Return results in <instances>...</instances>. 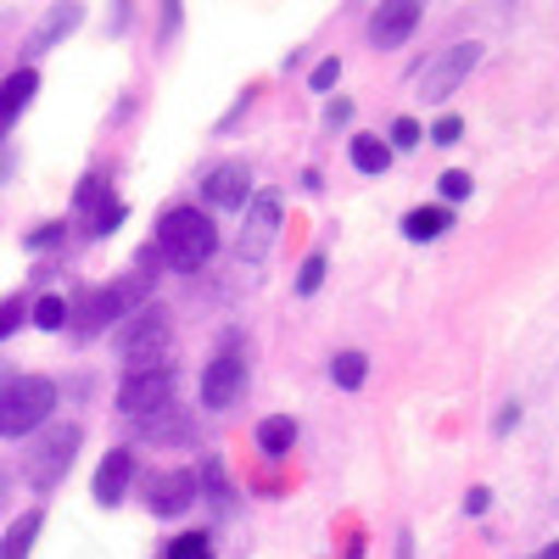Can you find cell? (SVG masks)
<instances>
[{"label": "cell", "instance_id": "1", "mask_svg": "<svg viewBox=\"0 0 559 559\" xmlns=\"http://www.w3.org/2000/svg\"><path fill=\"white\" fill-rule=\"evenodd\" d=\"M213 252H218V229H213V218H207L202 207H174V213H163V224H157V258H163L168 269L191 274V269H202Z\"/></svg>", "mask_w": 559, "mask_h": 559}, {"label": "cell", "instance_id": "2", "mask_svg": "<svg viewBox=\"0 0 559 559\" xmlns=\"http://www.w3.org/2000/svg\"><path fill=\"white\" fill-rule=\"evenodd\" d=\"M57 408V381H45V376H17L0 386V437H28L39 431L45 419H51Z\"/></svg>", "mask_w": 559, "mask_h": 559}, {"label": "cell", "instance_id": "3", "mask_svg": "<svg viewBox=\"0 0 559 559\" xmlns=\"http://www.w3.org/2000/svg\"><path fill=\"white\" fill-rule=\"evenodd\" d=\"M146 308V274H129V280H118V286H102V292H90L84 302H79V313H73V331L79 336H96V331H107L112 319H123V308Z\"/></svg>", "mask_w": 559, "mask_h": 559}, {"label": "cell", "instance_id": "4", "mask_svg": "<svg viewBox=\"0 0 559 559\" xmlns=\"http://www.w3.org/2000/svg\"><path fill=\"white\" fill-rule=\"evenodd\" d=\"M241 392H247V347H241V336H224V347L202 369V403L224 414Z\"/></svg>", "mask_w": 559, "mask_h": 559}, {"label": "cell", "instance_id": "5", "mask_svg": "<svg viewBox=\"0 0 559 559\" xmlns=\"http://www.w3.org/2000/svg\"><path fill=\"white\" fill-rule=\"evenodd\" d=\"M118 353L134 364V369H157V358L168 353V313L157 302L140 308L123 331H118Z\"/></svg>", "mask_w": 559, "mask_h": 559}, {"label": "cell", "instance_id": "6", "mask_svg": "<svg viewBox=\"0 0 559 559\" xmlns=\"http://www.w3.org/2000/svg\"><path fill=\"white\" fill-rule=\"evenodd\" d=\"M73 453H79V426H51V431H45V437L23 453V471H28V481L45 492V487H57V481L68 476Z\"/></svg>", "mask_w": 559, "mask_h": 559}, {"label": "cell", "instance_id": "7", "mask_svg": "<svg viewBox=\"0 0 559 559\" xmlns=\"http://www.w3.org/2000/svg\"><path fill=\"white\" fill-rule=\"evenodd\" d=\"M168 403H174V369L168 364L134 369V376L118 386V408L129 419H157V414H168Z\"/></svg>", "mask_w": 559, "mask_h": 559}, {"label": "cell", "instance_id": "8", "mask_svg": "<svg viewBox=\"0 0 559 559\" xmlns=\"http://www.w3.org/2000/svg\"><path fill=\"white\" fill-rule=\"evenodd\" d=\"M274 229H280V197L274 191H258L252 207H247V224H241V263H263L269 247H274Z\"/></svg>", "mask_w": 559, "mask_h": 559}, {"label": "cell", "instance_id": "9", "mask_svg": "<svg viewBox=\"0 0 559 559\" xmlns=\"http://www.w3.org/2000/svg\"><path fill=\"white\" fill-rule=\"evenodd\" d=\"M476 62H481V45H448V51L426 68V79H419V96H426V102H448L459 90V79L471 73Z\"/></svg>", "mask_w": 559, "mask_h": 559}, {"label": "cell", "instance_id": "10", "mask_svg": "<svg viewBox=\"0 0 559 559\" xmlns=\"http://www.w3.org/2000/svg\"><path fill=\"white\" fill-rule=\"evenodd\" d=\"M419 23V0H386V7L369 17V45L376 51H392V45H403Z\"/></svg>", "mask_w": 559, "mask_h": 559}, {"label": "cell", "instance_id": "11", "mask_svg": "<svg viewBox=\"0 0 559 559\" xmlns=\"http://www.w3.org/2000/svg\"><path fill=\"white\" fill-rule=\"evenodd\" d=\"M197 476L191 471H168V476H152V515H163V521H174V515H185V509L197 503Z\"/></svg>", "mask_w": 559, "mask_h": 559}, {"label": "cell", "instance_id": "12", "mask_svg": "<svg viewBox=\"0 0 559 559\" xmlns=\"http://www.w3.org/2000/svg\"><path fill=\"white\" fill-rule=\"evenodd\" d=\"M247 185H252L247 163H218L202 179V197H207V207H247Z\"/></svg>", "mask_w": 559, "mask_h": 559}, {"label": "cell", "instance_id": "13", "mask_svg": "<svg viewBox=\"0 0 559 559\" xmlns=\"http://www.w3.org/2000/svg\"><path fill=\"white\" fill-rule=\"evenodd\" d=\"M129 476H134V459H129L123 448H112V453L102 459V471H96V498H102L107 509H112V503H123Z\"/></svg>", "mask_w": 559, "mask_h": 559}, {"label": "cell", "instance_id": "14", "mask_svg": "<svg viewBox=\"0 0 559 559\" xmlns=\"http://www.w3.org/2000/svg\"><path fill=\"white\" fill-rule=\"evenodd\" d=\"M34 90H39V73H34V68H17L7 84H0V134H7V123L34 102Z\"/></svg>", "mask_w": 559, "mask_h": 559}, {"label": "cell", "instance_id": "15", "mask_svg": "<svg viewBox=\"0 0 559 559\" xmlns=\"http://www.w3.org/2000/svg\"><path fill=\"white\" fill-rule=\"evenodd\" d=\"M39 526H45V515H39V509L17 515V521L7 526V537H0V559H28V554H34V537H39Z\"/></svg>", "mask_w": 559, "mask_h": 559}, {"label": "cell", "instance_id": "16", "mask_svg": "<svg viewBox=\"0 0 559 559\" xmlns=\"http://www.w3.org/2000/svg\"><path fill=\"white\" fill-rule=\"evenodd\" d=\"M292 442H297V419H292V414H274V419H263V426H258V448H263L269 459H286Z\"/></svg>", "mask_w": 559, "mask_h": 559}, {"label": "cell", "instance_id": "17", "mask_svg": "<svg viewBox=\"0 0 559 559\" xmlns=\"http://www.w3.org/2000/svg\"><path fill=\"white\" fill-rule=\"evenodd\" d=\"M448 224H453L448 207H414V213L403 218V236H408V241H437Z\"/></svg>", "mask_w": 559, "mask_h": 559}, {"label": "cell", "instance_id": "18", "mask_svg": "<svg viewBox=\"0 0 559 559\" xmlns=\"http://www.w3.org/2000/svg\"><path fill=\"white\" fill-rule=\"evenodd\" d=\"M79 17H84V7H57L51 17H45V28L28 39V57H39V51H51L57 45V34H68V28H79Z\"/></svg>", "mask_w": 559, "mask_h": 559}, {"label": "cell", "instance_id": "19", "mask_svg": "<svg viewBox=\"0 0 559 559\" xmlns=\"http://www.w3.org/2000/svg\"><path fill=\"white\" fill-rule=\"evenodd\" d=\"M347 157H353V168H358V174H386V163H392V146H386V140H376V134H358Z\"/></svg>", "mask_w": 559, "mask_h": 559}, {"label": "cell", "instance_id": "20", "mask_svg": "<svg viewBox=\"0 0 559 559\" xmlns=\"http://www.w3.org/2000/svg\"><path fill=\"white\" fill-rule=\"evenodd\" d=\"M364 376H369V358H364V353H336V358H331V381H336L342 392H358Z\"/></svg>", "mask_w": 559, "mask_h": 559}, {"label": "cell", "instance_id": "21", "mask_svg": "<svg viewBox=\"0 0 559 559\" xmlns=\"http://www.w3.org/2000/svg\"><path fill=\"white\" fill-rule=\"evenodd\" d=\"M168 559H213V537L207 532H185L168 543Z\"/></svg>", "mask_w": 559, "mask_h": 559}, {"label": "cell", "instance_id": "22", "mask_svg": "<svg viewBox=\"0 0 559 559\" xmlns=\"http://www.w3.org/2000/svg\"><path fill=\"white\" fill-rule=\"evenodd\" d=\"M28 319L39 324V331H62V324H68V302H62V297H39Z\"/></svg>", "mask_w": 559, "mask_h": 559}, {"label": "cell", "instance_id": "23", "mask_svg": "<svg viewBox=\"0 0 559 559\" xmlns=\"http://www.w3.org/2000/svg\"><path fill=\"white\" fill-rule=\"evenodd\" d=\"M118 224H123V202L118 197H102V207L90 213V236H112Z\"/></svg>", "mask_w": 559, "mask_h": 559}, {"label": "cell", "instance_id": "24", "mask_svg": "<svg viewBox=\"0 0 559 559\" xmlns=\"http://www.w3.org/2000/svg\"><path fill=\"white\" fill-rule=\"evenodd\" d=\"M207 498H213V509L218 515H229V509H236V498H229V481H224V471H218V459H207Z\"/></svg>", "mask_w": 559, "mask_h": 559}, {"label": "cell", "instance_id": "25", "mask_svg": "<svg viewBox=\"0 0 559 559\" xmlns=\"http://www.w3.org/2000/svg\"><path fill=\"white\" fill-rule=\"evenodd\" d=\"M319 280H324V258L313 252V258L302 263V274H297V297H313V292H319Z\"/></svg>", "mask_w": 559, "mask_h": 559}, {"label": "cell", "instance_id": "26", "mask_svg": "<svg viewBox=\"0 0 559 559\" xmlns=\"http://www.w3.org/2000/svg\"><path fill=\"white\" fill-rule=\"evenodd\" d=\"M23 313H28V308H23L17 297H12V302H0V342H7V336L17 331V324H23Z\"/></svg>", "mask_w": 559, "mask_h": 559}, {"label": "cell", "instance_id": "27", "mask_svg": "<svg viewBox=\"0 0 559 559\" xmlns=\"http://www.w3.org/2000/svg\"><path fill=\"white\" fill-rule=\"evenodd\" d=\"M392 146H397V152L419 146V123H414V118H397V123H392Z\"/></svg>", "mask_w": 559, "mask_h": 559}, {"label": "cell", "instance_id": "28", "mask_svg": "<svg viewBox=\"0 0 559 559\" xmlns=\"http://www.w3.org/2000/svg\"><path fill=\"white\" fill-rule=\"evenodd\" d=\"M442 197H448V202H459V197H471V174H464V168L442 174Z\"/></svg>", "mask_w": 559, "mask_h": 559}, {"label": "cell", "instance_id": "29", "mask_svg": "<svg viewBox=\"0 0 559 559\" xmlns=\"http://www.w3.org/2000/svg\"><path fill=\"white\" fill-rule=\"evenodd\" d=\"M336 79H342V62H336V57H324V62L313 68V79H308V84H313V90H331Z\"/></svg>", "mask_w": 559, "mask_h": 559}, {"label": "cell", "instance_id": "30", "mask_svg": "<svg viewBox=\"0 0 559 559\" xmlns=\"http://www.w3.org/2000/svg\"><path fill=\"white\" fill-rule=\"evenodd\" d=\"M459 134H464V123H459V118H437V123H431V140H437V146H453Z\"/></svg>", "mask_w": 559, "mask_h": 559}, {"label": "cell", "instance_id": "31", "mask_svg": "<svg viewBox=\"0 0 559 559\" xmlns=\"http://www.w3.org/2000/svg\"><path fill=\"white\" fill-rule=\"evenodd\" d=\"M57 241H62V224H45V229H34V236H28V247H34V252L57 247Z\"/></svg>", "mask_w": 559, "mask_h": 559}, {"label": "cell", "instance_id": "32", "mask_svg": "<svg viewBox=\"0 0 559 559\" xmlns=\"http://www.w3.org/2000/svg\"><path fill=\"white\" fill-rule=\"evenodd\" d=\"M481 509H487V487H476L471 498H464V515H481Z\"/></svg>", "mask_w": 559, "mask_h": 559}, {"label": "cell", "instance_id": "33", "mask_svg": "<svg viewBox=\"0 0 559 559\" xmlns=\"http://www.w3.org/2000/svg\"><path fill=\"white\" fill-rule=\"evenodd\" d=\"M0 498H7V476H0Z\"/></svg>", "mask_w": 559, "mask_h": 559}]
</instances>
